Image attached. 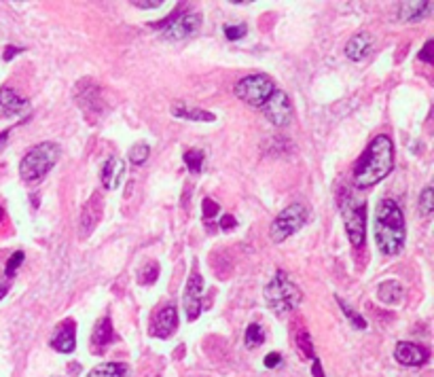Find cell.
<instances>
[{"instance_id": "cell-7", "label": "cell", "mask_w": 434, "mask_h": 377, "mask_svg": "<svg viewBox=\"0 0 434 377\" xmlns=\"http://www.w3.org/2000/svg\"><path fill=\"white\" fill-rule=\"evenodd\" d=\"M201 21H204V17L199 11H182L180 13V6H178L176 13H172L167 19H163L159 23H152V28H163L165 40H182V38L193 36L201 28Z\"/></svg>"}, {"instance_id": "cell-19", "label": "cell", "mask_w": 434, "mask_h": 377, "mask_svg": "<svg viewBox=\"0 0 434 377\" xmlns=\"http://www.w3.org/2000/svg\"><path fill=\"white\" fill-rule=\"evenodd\" d=\"M172 115L174 117H180V119H187V121H197V124H212L216 117L204 109H197V106H187V104H174L172 106Z\"/></svg>"}, {"instance_id": "cell-2", "label": "cell", "mask_w": 434, "mask_h": 377, "mask_svg": "<svg viewBox=\"0 0 434 377\" xmlns=\"http://www.w3.org/2000/svg\"><path fill=\"white\" fill-rule=\"evenodd\" d=\"M405 214L394 200H382L375 214V240L384 254H399L405 246Z\"/></svg>"}, {"instance_id": "cell-11", "label": "cell", "mask_w": 434, "mask_h": 377, "mask_svg": "<svg viewBox=\"0 0 434 377\" xmlns=\"http://www.w3.org/2000/svg\"><path fill=\"white\" fill-rule=\"evenodd\" d=\"M265 117L274 124L276 127L289 126L290 119H292V106H290L289 96L280 89H276L272 94V98L261 106Z\"/></svg>"}, {"instance_id": "cell-31", "label": "cell", "mask_w": 434, "mask_h": 377, "mask_svg": "<svg viewBox=\"0 0 434 377\" xmlns=\"http://www.w3.org/2000/svg\"><path fill=\"white\" fill-rule=\"evenodd\" d=\"M225 36H227V40H240V38H244L246 34H248V26H244V23H235V26H225Z\"/></svg>"}, {"instance_id": "cell-34", "label": "cell", "mask_w": 434, "mask_h": 377, "mask_svg": "<svg viewBox=\"0 0 434 377\" xmlns=\"http://www.w3.org/2000/svg\"><path fill=\"white\" fill-rule=\"evenodd\" d=\"M263 365H265L267 369H276L278 365H282V354H280V352H272V354H267L265 361H263Z\"/></svg>"}, {"instance_id": "cell-32", "label": "cell", "mask_w": 434, "mask_h": 377, "mask_svg": "<svg viewBox=\"0 0 434 377\" xmlns=\"http://www.w3.org/2000/svg\"><path fill=\"white\" fill-rule=\"evenodd\" d=\"M201 210H204V219H206V221H210V219H214V217L221 212V206H218L214 200L206 197V200L201 202Z\"/></svg>"}, {"instance_id": "cell-39", "label": "cell", "mask_w": 434, "mask_h": 377, "mask_svg": "<svg viewBox=\"0 0 434 377\" xmlns=\"http://www.w3.org/2000/svg\"><path fill=\"white\" fill-rule=\"evenodd\" d=\"M9 133H11V129H4V131L0 133V148L4 146V142H6V138H9Z\"/></svg>"}, {"instance_id": "cell-28", "label": "cell", "mask_w": 434, "mask_h": 377, "mask_svg": "<svg viewBox=\"0 0 434 377\" xmlns=\"http://www.w3.org/2000/svg\"><path fill=\"white\" fill-rule=\"evenodd\" d=\"M296 346H299V350L303 352L305 359H316V350H313V344H311V337H309L307 331H301L296 335Z\"/></svg>"}, {"instance_id": "cell-25", "label": "cell", "mask_w": 434, "mask_h": 377, "mask_svg": "<svg viewBox=\"0 0 434 377\" xmlns=\"http://www.w3.org/2000/svg\"><path fill=\"white\" fill-rule=\"evenodd\" d=\"M157 278H159V265H157V261H148L146 265L140 267V271H138V282H140L143 286H145V284L146 286L155 284Z\"/></svg>"}, {"instance_id": "cell-21", "label": "cell", "mask_w": 434, "mask_h": 377, "mask_svg": "<svg viewBox=\"0 0 434 377\" xmlns=\"http://www.w3.org/2000/svg\"><path fill=\"white\" fill-rule=\"evenodd\" d=\"M128 367L123 363H102L98 367H94L87 377H126Z\"/></svg>"}, {"instance_id": "cell-13", "label": "cell", "mask_w": 434, "mask_h": 377, "mask_svg": "<svg viewBox=\"0 0 434 377\" xmlns=\"http://www.w3.org/2000/svg\"><path fill=\"white\" fill-rule=\"evenodd\" d=\"M49 346L60 354H72L77 348V322L72 318L62 320L55 327V331L49 339Z\"/></svg>"}, {"instance_id": "cell-37", "label": "cell", "mask_w": 434, "mask_h": 377, "mask_svg": "<svg viewBox=\"0 0 434 377\" xmlns=\"http://www.w3.org/2000/svg\"><path fill=\"white\" fill-rule=\"evenodd\" d=\"M311 376L313 377H326L324 376V369H322V363L318 359H313V365H311Z\"/></svg>"}, {"instance_id": "cell-27", "label": "cell", "mask_w": 434, "mask_h": 377, "mask_svg": "<svg viewBox=\"0 0 434 377\" xmlns=\"http://www.w3.org/2000/svg\"><path fill=\"white\" fill-rule=\"evenodd\" d=\"M418 208L422 212V217H430L434 210V189L433 187H426L420 195V202H418Z\"/></svg>"}, {"instance_id": "cell-38", "label": "cell", "mask_w": 434, "mask_h": 377, "mask_svg": "<svg viewBox=\"0 0 434 377\" xmlns=\"http://www.w3.org/2000/svg\"><path fill=\"white\" fill-rule=\"evenodd\" d=\"M134 6H140V9H155V6H161L163 2L161 0H155V2H140V0H136V2H132Z\"/></svg>"}, {"instance_id": "cell-17", "label": "cell", "mask_w": 434, "mask_h": 377, "mask_svg": "<svg viewBox=\"0 0 434 377\" xmlns=\"http://www.w3.org/2000/svg\"><path fill=\"white\" fill-rule=\"evenodd\" d=\"M30 109L28 100L11 87L0 89V117H15Z\"/></svg>"}, {"instance_id": "cell-33", "label": "cell", "mask_w": 434, "mask_h": 377, "mask_svg": "<svg viewBox=\"0 0 434 377\" xmlns=\"http://www.w3.org/2000/svg\"><path fill=\"white\" fill-rule=\"evenodd\" d=\"M433 47H434V43H433V40H428V43L424 45V49H422V51L418 53V60H422V62H426V64H433V62H434Z\"/></svg>"}, {"instance_id": "cell-36", "label": "cell", "mask_w": 434, "mask_h": 377, "mask_svg": "<svg viewBox=\"0 0 434 377\" xmlns=\"http://www.w3.org/2000/svg\"><path fill=\"white\" fill-rule=\"evenodd\" d=\"M21 51H23L21 47H6V49H4V53H2V60L11 62V60H13L17 53H21Z\"/></svg>"}, {"instance_id": "cell-14", "label": "cell", "mask_w": 434, "mask_h": 377, "mask_svg": "<svg viewBox=\"0 0 434 377\" xmlns=\"http://www.w3.org/2000/svg\"><path fill=\"white\" fill-rule=\"evenodd\" d=\"M394 359L403 367H422L430 359V350L426 346L413 342H399L394 348Z\"/></svg>"}, {"instance_id": "cell-23", "label": "cell", "mask_w": 434, "mask_h": 377, "mask_svg": "<svg viewBox=\"0 0 434 377\" xmlns=\"http://www.w3.org/2000/svg\"><path fill=\"white\" fill-rule=\"evenodd\" d=\"M244 342H246V348H250V350L263 346V344H265V329H263L261 324H257V322L248 324L246 335H244Z\"/></svg>"}, {"instance_id": "cell-24", "label": "cell", "mask_w": 434, "mask_h": 377, "mask_svg": "<svg viewBox=\"0 0 434 377\" xmlns=\"http://www.w3.org/2000/svg\"><path fill=\"white\" fill-rule=\"evenodd\" d=\"M182 159H184L187 170H189L193 176H197V174L201 172V168H204V151H199V148H189Z\"/></svg>"}, {"instance_id": "cell-9", "label": "cell", "mask_w": 434, "mask_h": 377, "mask_svg": "<svg viewBox=\"0 0 434 377\" xmlns=\"http://www.w3.org/2000/svg\"><path fill=\"white\" fill-rule=\"evenodd\" d=\"M201 299H204V278H201V273L197 269H193L189 280H187L184 295H182V307H184V314H187L189 322L199 318Z\"/></svg>"}, {"instance_id": "cell-4", "label": "cell", "mask_w": 434, "mask_h": 377, "mask_svg": "<svg viewBox=\"0 0 434 377\" xmlns=\"http://www.w3.org/2000/svg\"><path fill=\"white\" fill-rule=\"evenodd\" d=\"M263 297H265L267 307L276 316H284V314H290L292 310H296L301 305L303 295H301V288L290 280L289 273L278 269L276 275L265 284Z\"/></svg>"}, {"instance_id": "cell-41", "label": "cell", "mask_w": 434, "mask_h": 377, "mask_svg": "<svg viewBox=\"0 0 434 377\" xmlns=\"http://www.w3.org/2000/svg\"><path fill=\"white\" fill-rule=\"evenodd\" d=\"M2 221H4V210L0 208V223H2Z\"/></svg>"}, {"instance_id": "cell-10", "label": "cell", "mask_w": 434, "mask_h": 377, "mask_svg": "<svg viewBox=\"0 0 434 377\" xmlns=\"http://www.w3.org/2000/svg\"><path fill=\"white\" fill-rule=\"evenodd\" d=\"M178 329V310L174 303L161 305L150 318V335L157 339H169Z\"/></svg>"}, {"instance_id": "cell-16", "label": "cell", "mask_w": 434, "mask_h": 377, "mask_svg": "<svg viewBox=\"0 0 434 377\" xmlns=\"http://www.w3.org/2000/svg\"><path fill=\"white\" fill-rule=\"evenodd\" d=\"M373 47H375L373 34H369V32H358V34H354V36L347 40V45H345V55H347L352 62H362V60H367V58L373 53Z\"/></svg>"}, {"instance_id": "cell-5", "label": "cell", "mask_w": 434, "mask_h": 377, "mask_svg": "<svg viewBox=\"0 0 434 377\" xmlns=\"http://www.w3.org/2000/svg\"><path fill=\"white\" fill-rule=\"evenodd\" d=\"M307 219H309V210H307L305 204H299V202H296V204L286 206V208L274 219V223H272V229H269L272 242L282 244L284 240H289L290 236H294L299 229L305 227Z\"/></svg>"}, {"instance_id": "cell-18", "label": "cell", "mask_w": 434, "mask_h": 377, "mask_svg": "<svg viewBox=\"0 0 434 377\" xmlns=\"http://www.w3.org/2000/svg\"><path fill=\"white\" fill-rule=\"evenodd\" d=\"M123 174H126V161L117 155H111L102 168V187L106 191H115L121 185Z\"/></svg>"}, {"instance_id": "cell-1", "label": "cell", "mask_w": 434, "mask_h": 377, "mask_svg": "<svg viewBox=\"0 0 434 377\" xmlns=\"http://www.w3.org/2000/svg\"><path fill=\"white\" fill-rule=\"evenodd\" d=\"M394 168V142L390 136L382 133L371 140L367 151L358 157L354 172H352V182L358 189L375 187L382 182Z\"/></svg>"}, {"instance_id": "cell-29", "label": "cell", "mask_w": 434, "mask_h": 377, "mask_svg": "<svg viewBox=\"0 0 434 377\" xmlns=\"http://www.w3.org/2000/svg\"><path fill=\"white\" fill-rule=\"evenodd\" d=\"M337 303H339V307L343 310L345 318H347V320H352L356 329H367V320H365V318H362L358 312H354L352 307H347V305L343 303V299H341V297H337Z\"/></svg>"}, {"instance_id": "cell-20", "label": "cell", "mask_w": 434, "mask_h": 377, "mask_svg": "<svg viewBox=\"0 0 434 377\" xmlns=\"http://www.w3.org/2000/svg\"><path fill=\"white\" fill-rule=\"evenodd\" d=\"M403 295H405V288L401 286L399 280H386L384 284H379L377 288V299L386 305H396L403 301Z\"/></svg>"}, {"instance_id": "cell-12", "label": "cell", "mask_w": 434, "mask_h": 377, "mask_svg": "<svg viewBox=\"0 0 434 377\" xmlns=\"http://www.w3.org/2000/svg\"><path fill=\"white\" fill-rule=\"evenodd\" d=\"M77 102H79V106L83 109V113L89 117V115H96V119H98V115H102L104 113V102H102V94H100V87L94 83V81H89V79H85L79 87H77Z\"/></svg>"}, {"instance_id": "cell-30", "label": "cell", "mask_w": 434, "mask_h": 377, "mask_svg": "<svg viewBox=\"0 0 434 377\" xmlns=\"http://www.w3.org/2000/svg\"><path fill=\"white\" fill-rule=\"evenodd\" d=\"M23 258H26V254H23V251L13 252V254H11V258L6 261V267H4V275H6V278H13V275L17 273L19 265L23 263Z\"/></svg>"}, {"instance_id": "cell-40", "label": "cell", "mask_w": 434, "mask_h": 377, "mask_svg": "<svg viewBox=\"0 0 434 377\" xmlns=\"http://www.w3.org/2000/svg\"><path fill=\"white\" fill-rule=\"evenodd\" d=\"M6 295V284H0V299Z\"/></svg>"}, {"instance_id": "cell-35", "label": "cell", "mask_w": 434, "mask_h": 377, "mask_svg": "<svg viewBox=\"0 0 434 377\" xmlns=\"http://www.w3.org/2000/svg\"><path fill=\"white\" fill-rule=\"evenodd\" d=\"M235 225H238V221H235L231 214H225V217L221 219V229H225V231H231Z\"/></svg>"}, {"instance_id": "cell-26", "label": "cell", "mask_w": 434, "mask_h": 377, "mask_svg": "<svg viewBox=\"0 0 434 377\" xmlns=\"http://www.w3.org/2000/svg\"><path fill=\"white\" fill-rule=\"evenodd\" d=\"M148 155H150V146H148L146 142H136V144L130 148L128 159H130L132 165H143L146 159H148Z\"/></svg>"}, {"instance_id": "cell-22", "label": "cell", "mask_w": 434, "mask_h": 377, "mask_svg": "<svg viewBox=\"0 0 434 377\" xmlns=\"http://www.w3.org/2000/svg\"><path fill=\"white\" fill-rule=\"evenodd\" d=\"M430 11V2H407L401 6V19L405 21H416L424 17Z\"/></svg>"}, {"instance_id": "cell-8", "label": "cell", "mask_w": 434, "mask_h": 377, "mask_svg": "<svg viewBox=\"0 0 434 377\" xmlns=\"http://www.w3.org/2000/svg\"><path fill=\"white\" fill-rule=\"evenodd\" d=\"M343 208V221H345V234L350 238V244L354 248H360L365 244L367 236V202H352Z\"/></svg>"}, {"instance_id": "cell-15", "label": "cell", "mask_w": 434, "mask_h": 377, "mask_svg": "<svg viewBox=\"0 0 434 377\" xmlns=\"http://www.w3.org/2000/svg\"><path fill=\"white\" fill-rule=\"evenodd\" d=\"M115 327H113V320L111 316H102L96 327H94V333H91V352L94 354H104L108 350V346L115 342Z\"/></svg>"}, {"instance_id": "cell-3", "label": "cell", "mask_w": 434, "mask_h": 377, "mask_svg": "<svg viewBox=\"0 0 434 377\" xmlns=\"http://www.w3.org/2000/svg\"><path fill=\"white\" fill-rule=\"evenodd\" d=\"M62 157V148L55 142H38L19 161V176L26 182H38L45 178Z\"/></svg>"}, {"instance_id": "cell-6", "label": "cell", "mask_w": 434, "mask_h": 377, "mask_svg": "<svg viewBox=\"0 0 434 377\" xmlns=\"http://www.w3.org/2000/svg\"><path fill=\"white\" fill-rule=\"evenodd\" d=\"M274 92H276V85H274V81L267 75H248V77H242L235 83V87H233V94L242 102H246L250 106H257V109H261L272 98Z\"/></svg>"}]
</instances>
